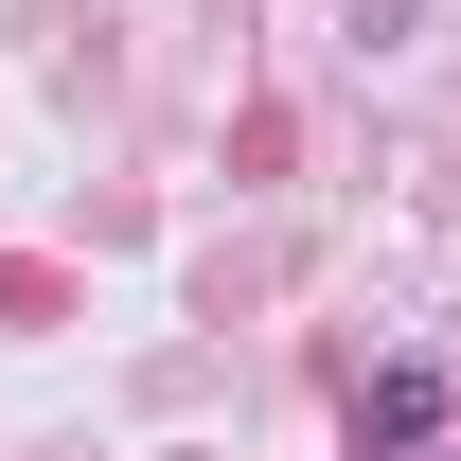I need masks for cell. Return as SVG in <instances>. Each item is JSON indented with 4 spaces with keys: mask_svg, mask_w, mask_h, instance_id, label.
Returning a JSON list of instances; mask_svg holds the SVG:
<instances>
[{
    "mask_svg": "<svg viewBox=\"0 0 461 461\" xmlns=\"http://www.w3.org/2000/svg\"><path fill=\"white\" fill-rule=\"evenodd\" d=\"M444 426V373H373V408H355V444H426Z\"/></svg>",
    "mask_w": 461,
    "mask_h": 461,
    "instance_id": "6da1fadb",
    "label": "cell"
}]
</instances>
